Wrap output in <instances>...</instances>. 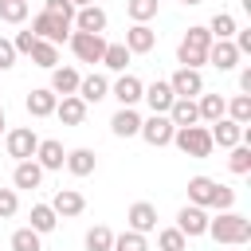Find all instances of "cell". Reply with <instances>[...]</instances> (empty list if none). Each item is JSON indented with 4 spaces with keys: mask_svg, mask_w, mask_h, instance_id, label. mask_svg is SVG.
I'll list each match as a JSON object with an SVG mask.
<instances>
[{
    "mask_svg": "<svg viewBox=\"0 0 251 251\" xmlns=\"http://www.w3.org/2000/svg\"><path fill=\"white\" fill-rule=\"evenodd\" d=\"M188 204L196 208H216V212H231L235 204V188L212 180V176H192L188 180Z\"/></svg>",
    "mask_w": 251,
    "mask_h": 251,
    "instance_id": "cell-1",
    "label": "cell"
},
{
    "mask_svg": "<svg viewBox=\"0 0 251 251\" xmlns=\"http://www.w3.org/2000/svg\"><path fill=\"white\" fill-rule=\"evenodd\" d=\"M204 235H212L224 247H243L251 239V220L243 212H220V216H208V231Z\"/></svg>",
    "mask_w": 251,
    "mask_h": 251,
    "instance_id": "cell-2",
    "label": "cell"
},
{
    "mask_svg": "<svg viewBox=\"0 0 251 251\" xmlns=\"http://www.w3.org/2000/svg\"><path fill=\"white\" fill-rule=\"evenodd\" d=\"M208 47H212L208 27H204V24H192V27L184 31L180 47H176V63H180V67H188V71H200V67L208 63Z\"/></svg>",
    "mask_w": 251,
    "mask_h": 251,
    "instance_id": "cell-3",
    "label": "cell"
},
{
    "mask_svg": "<svg viewBox=\"0 0 251 251\" xmlns=\"http://www.w3.org/2000/svg\"><path fill=\"white\" fill-rule=\"evenodd\" d=\"M173 145L184 153V157H212V133H208V126H184V129H176L173 133Z\"/></svg>",
    "mask_w": 251,
    "mask_h": 251,
    "instance_id": "cell-4",
    "label": "cell"
},
{
    "mask_svg": "<svg viewBox=\"0 0 251 251\" xmlns=\"http://www.w3.org/2000/svg\"><path fill=\"white\" fill-rule=\"evenodd\" d=\"M31 35L35 39H43V43H67L71 39V24L67 20H59V16H51V12H39L35 20H31Z\"/></svg>",
    "mask_w": 251,
    "mask_h": 251,
    "instance_id": "cell-5",
    "label": "cell"
},
{
    "mask_svg": "<svg viewBox=\"0 0 251 251\" xmlns=\"http://www.w3.org/2000/svg\"><path fill=\"white\" fill-rule=\"evenodd\" d=\"M173 133H176V126H173L165 114H149V118H141V129H137V137H145V145H153V149L173 145Z\"/></svg>",
    "mask_w": 251,
    "mask_h": 251,
    "instance_id": "cell-6",
    "label": "cell"
},
{
    "mask_svg": "<svg viewBox=\"0 0 251 251\" xmlns=\"http://www.w3.org/2000/svg\"><path fill=\"white\" fill-rule=\"evenodd\" d=\"M4 145H8V157H16V161H31L35 149H39V137H35L31 126H16V129H8Z\"/></svg>",
    "mask_w": 251,
    "mask_h": 251,
    "instance_id": "cell-7",
    "label": "cell"
},
{
    "mask_svg": "<svg viewBox=\"0 0 251 251\" xmlns=\"http://www.w3.org/2000/svg\"><path fill=\"white\" fill-rule=\"evenodd\" d=\"M71 51L78 63H102V51H106V39L102 35H90V31H71Z\"/></svg>",
    "mask_w": 251,
    "mask_h": 251,
    "instance_id": "cell-8",
    "label": "cell"
},
{
    "mask_svg": "<svg viewBox=\"0 0 251 251\" xmlns=\"http://www.w3.org/2000/svg\"><path fill=\"white\" fill-rule=\"evenodd\" d=\"M176 231H180L184 239H196V235H204V231H208V208L184 204V208L176 212Z\"/></svg>",
    "mask_w": 251,
    "mask_h": 251,
    "instance_id": "cell-9",
    "label": "cell"
},
{
    "mask_svg": "<svg viewBox=\"0 0 251 251\" xmlns=\"http://www.w3.org/2000/svg\"><path fill=\"white\" fill-rule=\"evenodd\" d=\"M51 212H55L59 220H71V216H82V212H86V196H82L78 188H59V192L51 196Z\"/></svg>",
    "mask_w": 251,
    "mask_h": 251,
    "instance_id": "cell-10",
    "label": "cell"
},
{
    "mask_svg": "<svg viewBox=\"0 0 251 251\" xmlns=\"http://www.w3.org/2000/svg\"><path fill=\"white\" fill-rule=\"evenodd\" d=\"M165 82H169V90H173L176 98H196V94H204V78H200V71H188V67L173 71V78H165Z\"/></svg>",
    "mask_w": 251,
    "mask_h": 251,
    "instance_id": "cell-11",
    "label": "cell"
},
{
    "mask_svg": "<svg viewBox=\"0 0 251 251\" xmlns=\"http://www.w3.org/2000/svg\"><path fill=\"white\" fill-rule=\"evenodd\" d=\"M43 173H55V169H63V161H67V149H63V141H55V137H39V149H35V157H31Z\"/></svg>",
    "mask_w": 251,
    "mask_h": 251,
    "instance_id": "cell-12",
    "label": "cell"
},
{
    "mask_svg": "<svg viewBox=\"0 0 251 251\" xmlns=\"http://www.w3.org/2000/svg\"><path fill=\"white\" fill-rule=\"evenodd\" d=\"M126 224H129V231H137V235H149V231H157V208H153L149 200H137V204H129V212H126Z\"/></svg>",
    "mask_w": 251,
    "mask_h": 251,
    "instance_id": "cell-13",
    "label": "cell"
},
{
    "mask_svg": "<svg viewBox=\"0 0 251 251\" xmlns=\"http://www.w3.org/2000/svg\"><path fill=\"white\" fill-rule=\"evenodd\" d=\"M141 90H145V82H141L137 75H129V71L118 75L114 86H110V94L118 98V106H137V102H141Z\"/></svg>",
    "mask_w": 251,
    "mask_h": 251,
    "instance_id": "cell-14",
    "label": "cell"
},
{
    "mask_svg": "<svg viewBox=\"0 0 251 251\" xmlns=\"http://www.w3.org/2000/svg\"><path fill=\"white\" fill-rule=\"evenodd\" d=\"M239 59H243V55L235 51L231 39H212V47H208V63H212L216 71H235Z\"/></svg>",
    "mask_w": 251,
    "mask_h": 251,
    "instance_id": "cell-15",
    "label": "cell"
},
{
    "mask_svg": "<svg viewBox=\"0 0 251 251\" xmlns=\"http://www.w3.org/2000/svg\"><path fill=\"white\" fill-rule=\"evenodd\" d=\"M157 47V31L149 27V24H133L129 31H126V51L129 55H149Z\"/></svg>",
    "mask_w": 251,
    "mask_h": 251,
    "instance_id": "cell-16",
    "label": "cell"
},
{
    "mask_svg": "<svg viewBox=\"0 0 251 251\" xmlns=\"http://www.w3.org/2000/svg\"><path fill=\"white\" fill-rule=\"evenodd\" d=\"M75 31H90V35H102L106 31V12L98 8V4H86V8H78L75 12Z\"/></svg>",
    "mask_w": 251,
    "mask_h": 251,
    "instance_id": "cell-17",
    "label": "cell"
},
{
    "mask_svg": "<svg viewBox=\"0 0 251 251\" xmlns=\"http://www.w3.org/2000/svg\"><path fill=\"white\" fill-rule=\"evenodd\" d=\"M141 98L149 102V110H153V114H169V106L176 102V94L169 90V82H165V78H157V82H149V86L141 90Z\"/></svg>",
    "mask_w": 251,
    "mask_h": 251,
    "instance_id": "cell-18",
    "label": "cell"
},
{
    "mask_svg": "<svg viewBox=\"0 0 251 251\" xmlns=\"http://www.w3.org/2000/svg\"><path fill=\"white\" fill-rule=\"evenodd\" d=\"M243 129L247 126H235L231 118H220V122H212V145H220V149H231V145H239L243 141Z\"/></svg>",
    "mask_w": 251,
    "mask_h": 251,
    "instance_id": "cell-19",
    "label": "cell"
},
{
    "mask_svg": "<svg viewBox=\"0 0 251 251\" xmlns=\"http://www.w3.org/2000/svg\"><path fill=\"white\" fill-rule=\"evenodd\" d=\"M55 118H59L63 126H82V118H86V102H82L78 94H67V98L55 102Z\"/></svg>",
    "mask_w": 251,
    "mask_h": 251,
    "instance_id": "cell-20",
    "label": "cell"
},
{
    "mask_svg": "<svg viewBox=\"0 0 251 251\" xmlns=\"http://www.w3.org/2000/svg\"><path fill=\"white\" fill-rule=\"evenodd\" d=\"M110 129H114V137H137V129H141V114H137L133 106H118V114L110 118Z\"/></svg>",
    "mask_w": 251,
    "mask_h": 251,
    "instance_id": "cell-21",
    "label": "cell"
},
{
    "mask_svg": "<svg viewBox=\"0 0 251 251\" xmlns=\"http://www.w3.org/2000/svg\"><path fill=\"white\" fill-rule=\"evenodd\" d=\"M67 173L71 176H90L94 169H98V157H94V149H86V145H78V149H71L67 153Z\"/></svg>",
    "mask_w": 251,
    "mask_h": 251,
    "instance_id": "cell-22",
    "label": "cell"
},
{
    "mask_svg": "<svg viewBox=\"0 0 251 251\" xmlns=\"http://www.w3.org/2000/svg\"><path fill=\"white\" fill-rule=\"evenodd\" d=\"M78 78H82V75H78L75 67H55V71H51V86H47V90H51L55 98H67V94H75V90H78Z\"/></svg>",
    "mask_w": 251,
    "mask_h": 251,
    "instance_id": "cell-23",
    "label": "cell"
},
{
    "mask_svg": "<svg viewBox=\"0 0 251 251\" xmlns=\"http://www.w3.org/2000/svg\"><path fill=\"white\" fill-rule=\"evenodd\" d=\"M75 94H78V98H82V102L90 106V102H102V98L110 94V82H106V75H82V78H78V90H75Z\"/></svg>",
    "mask_w": 251,
    "mask_h": 251,
    "instance_id": "cell-24",
    "label": "cell"
},
{
    "mask_svg": "<svg viewBox=\"0 0 251 251\" xmlns=\"http://www.w3.org/2000/svg\"><path fill=\"white\" fill-rule=\"evenodd\" d=\"M55 102H59V98H55L47 86H35V90L24 98V106H27L31 118H51V114H55Z\"/></svg>",
    "mask_w": 251,
    "mask_h": 251,
    "instance_id": "cell-25",
    "label": "cell"
},
{
    "mask_svg": "<svg viewBox=\"0 0 251 251\" xmlns=\"http://www.w3.org/2000/svg\"><path fill=\"white\" fill-rule=\"evenodd\" d=\"M176 129H184V126H200V114H196V98H176L173 106H169V114H165Z\"/></svg>",
    "mask_w": 251,
    "mask_h": 251,
    "instance_id": "cell-26",
    "label": "cell"
},
{
    "mask_svg": "<svg viewBox=\"0 0 251 251\" xmlns=\"http://www.w3.org/2000/svg\"><path fill=\"white\" fill-rule=\"evenodd\" d=\"M43 184V169L35 165V161H16V169H12V188L20 192V188H39Z\"/></svg>",
    "mask_w": 251,
    "mask_h": 251,
    "instance_id": "cell-27",
    "label": "cell"
},
{
    "mask_svg": "<svg viewBox=\"0 0 251 251\" xmlns=\"http://www.w3.org/2000/svg\"><path fill=\"white\" fill-rule=\"evenodd\" d=\"M224 110H227L224 94H200V102H196L200 122H220V118H224Z\"/></svg>",
    "mask_w": 251,
    "mask_h": 251,
    "instance_id": "cell-28",
    "label": "cell"
},
{
    "mask_svg": "<svg viewBox=\"0 0 251 251\" xmlns=\"http://www.w3.org/2000/svg\"><path fill=\"white\" fill-rule=\"evenodd\" d=\"M129 51H126V43H106V51H102V67H110V71H118V75H126V67H129Z\"/></svg>",
    "mask_w": 251,
    "mask_h": 251,
    "instance_id": "cell-29",
    "label": "cell"
},
{
    "mask_svg": "<svg viewBox=\"0 0 251 251\" xmlns=\"http://www.w3.org/2000/svg\"><path fill=\"white\" fill-rule=\"evenodd\" d=\"M55 224H59V216L51 212V204H31V231H39V235H47V231H55Z\"/></svg>",
    "mask_w": 251,
    "mask_h": 251,
    "instance_id": "cell-30",
    "label": "cell"
},
{
    "mask_svg": "<svg viewBox=\"0 0 251 251\" xmlns=\"http://www.w3.org/2000/svg\"><path fill=\"white\" fill-rule=\"evenodd\" d=\"M235 27H239V24H235L231 12H216V16L208 20V35H212V39H231Z\"/></svg>",
    "mask_w": 251,
    "mask_h": 251,
    "instance_id": "cell-31",
    "label": "cell"
},
{
    "mask_svg": "<svg viewBox=\"0 0 251 251\" xmlns=\"http://www.w3.org/2000/svg\"><path fill=\"white\" fill-rule=\"evenodd\" d=\"M31 63H35V67H43V71H55V67H59V47H55V43L35 39V47H31Z\"/></svg>",
    "mask_w": 251,
    "mask_h": 251,
    "instance_id": "cell-32",
    "label": "cell"
},
{
    "mask_svg": "<svg viewBox=\"0 0 251 251\" xmlns=\"http://www.w3.org/2000/svg\"><path fill=\"white\" fill-rule=\"evenodd\" d=\"M224 118H231L235 126H247V122H251V94H235V98L227 102Z\"/></svg>",
    "mask_w": 251,
    "mask_h": 251,
    "instance_id": "cell-33",
    "label": "cell"
},
{
    "mask_svg": "<svg viewBox=\"0 0 251 251\" xmlns=\"http://www.w3.org/2000/svg\"><path fill=\"white\" fill-rule=\"evenodd\" d=\"M227 169H231V173H239V176H243V173H251V145H247V141H239V145H231V149H227Z\"/></svg>",
    "mask_w": 251,
    "mask_h": 251,
    "instance_id": "cell-34",
    "label": "cell"
},
{
    "mask_svg": "<svg viewBox=\"0 0 251 251\" xmlns=\"http://www.w3.org/2000/svg\"><path fill=\"white\" fill-rule=\"evenodd\" d=\"M157 8H161V0H126V12L133 24H149L157 16Z\"/></svg>",
    "mask_w": 251,
    "mask_h": 251,
    "instance_id": "cell-35",
    "label": "cell"
},
{
    "mask_svg": "<svg viewBox=\"0 0 251 251\" xmlns=\"http://www.w3.org/2000/svg\"><path fill=\"white\" fill-rule=\"evenodd\" d=\"M12 251H43V235L31 227H16L12 231Z\"/></svg>",
    "mask_w": 251,
    "mask_h": 251,
    "instance_id": "cell-36",
    "label": "cell"
},
{
    "mask_svg": "<svg viewBox=\"0 0 251 251\" xmlns=\"http://www.w3.org/2000/svg\"><path fill=\"white\" fill-rule=\"evenodd\" d=\"M110 247H114V231L106 224H94L86 231V251H110Z\"/></svg>",
    "mask_w": 251,
    "mask_h": 251,
    "instance_id": "cell-37",
    "label": "cell"
},
{
    "mask_svg": "<svg viewBox=\"0 0 251 251\" xmlns=\"http://www.w3.org/2000/svg\"><path fill=\"white\" fill-rule=\"evenodd\" d=\"M110 251H149V239L126 227L122 235H114V247H110Z\"/></svg>",
    "mask_w": 251,
    "mask_h": 251,
    "instance_id": "cell-38",
    "label": "cell"
},
{
    "mask_svg": "<svg viewBox=\"0 0 251 251\" xmlns=\"http://www.w3.org/2000/svg\"><path fill=\"white\" fill-rule=\"evenodd\" d=\"M0 20L4 24H24L27 20V0H0Z\"/></svg>",
    "mask_w": 251,
    "mask_h": 251,
    "instance_id": "cell-39",
    "label": "cell"
},
{
    "mask_svg": "<svg viewBox=\"0 0 251 251\" xmlns=\"http://www.w3.org/2000/svg\"><path fill=\"white\" fill-rule=\"evenodd\" d=\"M157 247H161V251H184L188 239H184L176 227H165V231H157Z\"/></svg>",
    "mask_w": 251,
    "mask_h": 251,
    "instance_id": "cell-40",
    "label": "cell"
},
{
    "mask_svg": "<svg viewBox=\"0 0 251 251\" xmlns=\"http://www.w3.org/2000/svg\"><path fill=\"white\" fill-rule=\"evenodd\" d=\"M20 212V196H16V188H0V220H12Z\"/></svg>",
    "mask_w": 251,
    "mask_h": 251,
    "instance_id": "cell-41",
    "label": "cell"
},
{
    "mask_svg": "<svg viewBox=\"0 0 251 251\" xmlns=\"http://www.w3.org/2000/svg\"><path fill=\"white\" fill-rule=\"evenodd\" d=\"M43 12H51V16H59V20H67V24H71L78 8H75L71 0H47V8H43Z\"/></svg>",
    "mask_w": 251,
    "mask_h": 251,
    "instance_id": "cell-42",
    "label": "cell"
},
{
    "mask_svg": "<svg viewBox=\"0 0 251 251\" xmlns=\"http://www.w3.org/2000/svg\"><path fill=\"white\" fill-rule=\"evenodd\" d=\"M12 47H16V55H31V47H35V35H31V31H20V35L12 39Z\"/></svg>",
    "mask_w": 251,
    "mask_h": 251,
    "instance_id": "cell-43",
    "label": "cell"
},
{
    "mask_svg": "<svg viewBox=\"0 0 251 251\" xmlns=\"http://www.w3.org/2000/svg\"><path fill=\"white\" fill-rule=\"evenodd\" d=\"M8 67H16V47H12V39H0V71H8Z\"/></svg>",
    "mask_w": 251,
    "mask_h": 251,
    "instance_id": "cell-44",
    "label": "cell"
},
{
    "mask_svg": "<svg viewBox=\"0 0 251 251\" xmlns=\"http://www.w3.org/2000/svg\"><path fill=\"white\" fill-rule=\"evenodd\" d=\"M239 90H243V94H251V67H243V71H239Z\"/></svg>",
    "mask_w": 251,
    "mask_h": 251,
    "instance_id": "cell-45",
    "label": "cell"
},
{
    "mask_svg": "<svg viewBox=\"0 0 251 251\" xmlns=\"http://www.w3.org/2000/svg\"><path fill=\"white\" fill-rule=\"evenodd\" d=\"M4 126H8V114H4V102H0V133H4Z\"/></svg>",
    "mask_w": 251,
    "mask_h": 251,
    "instance_id": "cell-46",
    "label": "cell"
},
{
    "mask_svg": "<svg viewBox=\"0 0 251 251\" xmlns=\"http://www.w3.org/2000/svg\"><path fill=\"white\" fill-rule=\"evenodd\" d=\"M71 4H75V8H86V4H94V0H71Z\"/></svg>",
    "mask_w": 251,
    "mask_h": 251,
    "instance_id": "cell-47",
    "label": "cell"
},
{
    "mask_svg": "<svg viewBox=\"0 0 251 251\" xmlns=\"http://www.w3.org/2000/svg\"><path fill=\"white\" fill-rule=\"evenodd\" d=\"M180 4H204V0H180Z\"/></svg>",
    "mask_w": 251,
    "mask_h": 251,
    "instance_id": "cell-48",
    "label": "cell"
}]
</instances>
